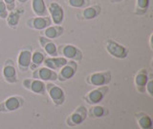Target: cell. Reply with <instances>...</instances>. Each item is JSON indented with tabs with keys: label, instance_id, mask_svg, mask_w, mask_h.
Instances as JSON below:
<instances>
[{
	"label": "cell",
	"instance_id": "1",
	"mask_svg": "<svg viewBox=\"0 0 153 129\" xmlns=\"http://www.w3.org/2000/svg\"><path fill=\"white\" fill-rule=\"evenodd\" d=\"M57 53L67 60L80 62L82 60V52L73 45H62L57 46Z\"/></svg>",
	"mask_w": 153,
	"mask_h": 129
},
{
	"label": "cell",
	"instance_id": "2",
	"mask_svg": "<svg viewBox=\"0 0 153 129\" xmlns=\"http://www.w3.org/2000/svg\"><path fill=\"white\" fill-rule=\"evenodd\" d=\"M111 78L112 75L109 70L98 71V72H93L88 75L86 77V82L94 87H100V86L108 85L111 81Z\"/></svg>",
	"mask_w": 153,
	"mask_h": 129
},
{
	"label": "cell",
	"instance_id": "3",
	"mask_svg": "<svg viewBox=\"0 0 153 129\" xmlns=\"http://www.w3.org/2000/svg\"><path fill=\"white\" fill-rule=\"evenodd\" d=\"M105 49L116 59H126L129 53L128 48L113 40H107V41L105 42Z\"/></svg>",
	"mask_w": 153,
	"mask_h": 129
},
{
	"label": "cell",
	"instance_id": "4",
	"mask_svg": "<svg viewBox=\"0 0 153 129\" xmlns=\"http://www.w3.org/2000/svg\"><path fill=\"white\" fill-rule=\"evenodd\" d=\"M24 103H25V99L23 97H18V95H12V97L6 98L0 104V112L9 113L16 111L23 106Z\"/></svg>",
	"mask_w": 153,
	"mask_h": 129
},
{
	"label": "cell",
	"instance_id": "5",
	"mask_svg": "<svg viewBox=\"0 0 153 129\" xmlns=\"http://www.w3.org/2000/svg\"><path fill=\"white\" fill-rule=\"evenodd\" d=\"M46 92L49 94L53 103L56 106L62 105L65 101V93L59 86L54 84L53 82H49L46 84Z\"/></svg>",
	"mask_w": 153,
	"mask_h": 129
},
{
	"label": "cell",
	"instance_id": "6",
	"mask_svg": "<svg viewBox=\"0 0 153 129\" xmlns=\"http://www.w3.org/2000/svg\"><path fill=\"white\" fill-rule=\"evenodd\" d=\"M108 91H109V88L107 85L97 87L96 89L90 91V92L86 94L83 97V99L90 105L99 104L100 101H102V99L108 93Z\"/></svg>",
	"mask_w": 153,
	"mask_h": 129
},
{
	"label": "cell",
	"instance_id": "7",
	"mask_svg": "<svg viewBox=\"0 0 153 129\" xmlns=\"http://www.w3.org/2000/svg\"><path fill=\"white\" fill-rule=\"evenodd\" d=\"M48 13L50 14L52 23L55 25H61L64 21V10L60 4L57 2H51L47 6Z\"/></svg>",
	"mask_w": 153,
	"mask_h": 129
},
{
	"label": "cell",
	"instance_id": "8",
	"mask_svg": "<svg viewBox=\"0 0 153 129\" xmlns=\"http://www.w3.org/2000/svg\"><path fill=\"white\" fill-rule=\"evenodd\" d=\"M33 78L41 80L43 82L49 81V82H54L57 80V73L56 70H53L47 66H41V68H36L33 69L32 73Z\"/></svg>",
	"mask_w": 153,
	"mask_h": 129
},
{
	"label": "cell",
	"instance_id": "9",
	"mask_svg": "<svg viewBox=\"0 0 153 129\" xmlns=\"http://www.w3.org/2000/svg\"><path fill=\"white\" fill-rule=\"evenodd\" d=\"M23 87L36 94H46V84L41 80L35 78H26L23 80Z\"/></svg>",
	"mask_w": 153,
	"mask_h": 129
},
{
	"label": "cell",
	"instance_id": "10",
	"mask_svg": "<svg viewBox=\"0 0 153 129\" xmlns=\"http://www.w3.org/2000/svg\"><path fill=\"white\" fill-rule=\"evenodd\" d=\"M78 70V64L75 61H69L59 69V72L57 73V80L60 82H64L71 78H73Z\"/></svg>",
	"mask_w": 153,
	"mask_h": 129
},
{
	"label": "cell",
	"instance_id": "11",
	"mask_svg": "<svg viewBox=\"0 0 153 129\" xmlns=\"http://www.w3.org/2000/svg\"><path fill=\"white\" fill-rule=\"evenodd\" d=\"M87 118V109L83 105H79L70 116L67 118L66 122L69 126H76L82 123Z\"/></svg>",
	"mask_w": 153,
	"mask_h": 129
},
{
	"label": "cell",
	"instance_id": "12",
	"mask_svg": "<svg viewBox=\"0 0 153 129\" xmlns=\"http://www.w3.org/2000/svg\"><path fill=\"white\" fill-rule=\"evenodd\" d=\"M2 75H3L4 80L9 84L16 83L18 81L16 66H14V63L12 59H8L4 63V66L2 69Z\"/></svg>",
	"mask_w": 153,
	"mask_h": 129
},
{
	"label": "cell",
	"instance_id": "13",
	"mask_svg": "<svg viewBox=\"0 0 153 129\" xmlns=\"http://www.w3.org/2000/svg\"><path fill=\"white\" fill-rule=\"evenodd\" d=\"M26 25L28 28L33 30H38L42 31L48 26L52 25V20L50 17H31L27 20Z\"/></svg>",
	"mask_w": 153,
	"mask_h": 129
},
{
	"label": "cell",
	"instance_id": "14",
	"mask_svg": "<svg viewBox=\"0 0 153 129\" xmlns=\"http://www.w3.org/2000/svg\"><path fill=\"white\" fill-rule=\"evenodd\" d=\"M32 48H25L19 52L17 57V66L21 71H27L32 64Z\"/></svg>",
	"mask_w": 153,
	"mask_h": 129
},
{
	"label": "cell",
	"instance_id": "15",
	"mask_svg": "<svg viewBox=\"0 0 153 129\" xmlns=\"http://www.w3.org/2000/svg\"><path fill=\"white\" fill-rule=\"evenodd\" d=\"M100 13H102V7L100 5L85 7L78 14V18L79 20H93L100 15Z\"/></svg>",
	"mask_w": 153,
	"mask_h": 129
},
{
	"label": "cell",
	"instance_id": "16",
	"mask_svg": "<svg viewBox=\"0 0 153 129\" xmlns=\"http://www.w3.org/2000/svg\"><path fill=\"white\" fill-rule=\"evenodd\" d=\"M38 41H39L43 50L45 51V53L49 57L59 56V53H57V46L52 40L47 39V38L43 36H39L38 37Z\"/></svg>",
	"mask_w": 153,
	"mask_h": 129
},
{
	"label": "cell",
	"instance_id": "17",
	"mask_svg": "<svg viewBox=\"0 0 153 129\" xmlns=\"http://www.w3.org/2000/svg\"><path fill=\"white\" fill-rule=\"evenodd\" d=\"M68 60L64 57H46L45 60H44V64L45 66L53 70H57V69H60L62 66H63Z\"/></svg>",
	"mask_w": 153,
	"mask_h": 129
},
{
	"label": "cell",
	"instance_id": "18",
	"mask_svg": "<svg viewBox=\"0 0 153 129\" xmlns=\"http://www.w3.org/2000/svg\"><path fill=\"white\" fill-rule=\"evenodd\" d=\"M42 31L43 32H41V36L45 37L49 40H54L63 35L64 28L61 25H50Z\"/></svg>",
	"mask_w": 153,
	"mask_h": 129
},
{
	"label": "cell",
	"instance_id": "19",
	"mask_svg": "<svg viewBox=\"0 0 153 129\" xmlns=\"http://www.w3.org/2000/svg\"><path fill=\"white\" fill-rule=\"evenodd\" d=\"M149 78V75L147 73L146 69H141L139 72L135 75V78H134V83L137 90L140 93H145L146 92V85Z\"/></svg>",
	"mask_w": 153,
	"mask_h": 129
},
{
	"label": "cell",
	"instance_id": "20",
	"mask_svg": "<svg viewBox=\"0 0 153 129\" xmlns=\"http://www.w3.org/2000/svg\"><path fill=\"white\" fill-rule=\"evenodd\" d=\"M134 116H135L136 121L141 129H153L152 119L148 114H146L143 112H139L136 113Z\"/></svg>",
	"mask_w": 153,
	"mask_h": 129
},
{
	"label": "cell",
	"instance_id": "21",
	"mask_svg": "<svg viewBox=\"0 0 153 129\" xmlns=\"http://www.w3.org/2000/svg\"><path fill=\"white\" fill-rule=\"evenodd\" d=\"M32 10L36 17L48 16V10L44 0H32Z\"/></svg>",
	"mask_w": 153,
	"mask_h": 129
},
{
	"label": "cell",
	"instance_id": "22",
	"mask_svg": "<svg viewBox=\"0 0 153 129\" xmlns=\"http://www.w3.org/2000/svg\"><path fill=\"white\" fill-rule=\"evenodd\" d=\"M21 13H24V10L19 12L18 10H16V9H14L13 11L9 12L8 16L6 17V21H7V25L10 28H12V29H16L18 27L19 21H20Z\"/></svg>",
	"mask_w": 153,
	"mask_h": 129
},
{
	"label": "cell",
	"instance_id": "23",
	"mask_svg": "<svg viewBox=\"0 0 153 129\" xmlns=\"http://www.w3.org/2000/svg\"><path fill=\"white\" fill-rule=\"evenodd\" d=\"M150 0H136L135 7H134V14L138 16H143L147 13L149 9Z\"/></svg>",
	"mask_w": 153,
	"mask_h": 129
},
{
	"label": "cell",
	"instance_id": "24",
	"mask_svg": "<svg viewBox=\"0 0 153 129\" xmlns=\"http://www.w3.org/2000/svg\"><path fill=\"white\" fill-rule=\"evenodd\" d=\"M46 58V56L42 53L39 50H36L33 53H32V64L30 69H36V68H39V66L44 63V60Z\"/></svg>",
	"mask_w": 153,
	"mask_h": 129
},
{
	"label": "cell",
	"instance_id": "25",
	"mask_svg": "<svg viewBox=\"0 0 153 129\" xmlns=\"http://www.w3.org/2000/svg\"><path fill=\"white\" fill-rule=\"evenodd\" d=\"M106 114H108V111L105 109L103 106H100V105H93V107H91L89 111H87V115H89V117L93 118H100L105 116Z\"/></svg>",
	"mask_w": 153,
	"mask_h": 129
},
{
	"label": "cell",
	"instance_id": "26",
	"mask_svg": "<svg viewBox=\"0 0 153 129\" xmlns=\"http://www.w3.org/2000/svg\"><path fill=\"white\" fill-rule=\"evenodd\" d=\"M67 4L71 8L81 9L88 5V0H67Z\"/></svg>",
	"mask_w": 153,
	"mask_h": 129
},
{
	"label": "cell",
	"instance_id": "27",
	"mask_svg": "<svg viewBox=\"0 0 153 129\" xmlns=\"http://www.w3.org/2000/svg\"><path fill=\"white\" fill-rule=\"evenodd\" d=\"M8 14L9 12L7 10L6 4H5L3 0H0V18H1V20H6Z\"/></svg>",
	"mask_w": 153,
	"mask_h": 129
},
{
	"label": "cell",
	"instance_id": "28",
	"mask_svg": "<svg viewBox=\"0 0 153 129\" xmlns=\"http://www.w3.org/2000/svg\"><path fill=\"white\" fill-rule=\"evenodd\" d=\"M146 92L150 95L151 97H153V78L152 75H149V78H148V81L146 85Z\"/></svg>",
	"mask_w": 153,
	"mask_h": 129
},
{
	"label": "cell",
	"instance_id": "29",
	"mask_svg": "<svg viewBox=\"0 0 153 129\" xmlns=\"http://www.w3.org/2000/svg\"><path fill=\"white\" fill-rule=\"evenodd\" d=\"M6 4V7H7V10L8 12H11L13 11L16 9V0H3Z\"/></svg>",
	"mask_w": 153,
	"mask_h": 129
},
{
	"label": "cell",
	"instance_id": "30",
	"mask_svg": "<svg viewBox=\"0 0 153 129\" xmlns=\"http://www.w3.org/2000/svg\"><path fill=\"white\" fill-rule=\"evenodd\" d=\"M16 1H17L19 4H25L26 2L29 1V0H16Z\"/></svg>",
	"mask_w": 153,
	"mask_h": 129
},
{
	"label": "cell",
	"instance_id": "31",
	"mask_svg": "<svg viewBox=\"0 0 153 129\" xmlns=\"http://www.w3.org/2000/svg\"><path fill=\"white\" fill-rule=\"evenodd\" d=\"M111 1H112L113 3H119V2H122L123 0H111Z\"/></svg>",
	"mask_w": 153,
	"mask_h": 129
}]
</instances>
